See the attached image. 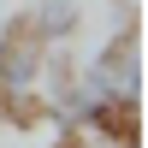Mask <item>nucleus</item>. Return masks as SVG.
<instances>
[{
    "mask_svg": "<svg viewBox=\"0 0 148 148\" xmlns=\"http://www.w3.org/2000/svg\"><path fill=\"white\" fill-rule=\"evenodd\" d=\"M77 89L95 95L101 107H113L119 119H130V107H136V30L130 24H119L89 53V65L77 71Z\"/></svg>",
    "mask_w": 148,
    "mask_h": 148,
    "instance_id": "obj_1",
    "label": "nucleus"
},
{
    "mask_svg": "<svg viewBox=\"0 0 148 148\" xmlns=\"http://www.w3.org/2000/svg\"><path fill=\"white\" fill-rule=\"evenodd\" d=\"M77 24H83V6H77V0H36V12L24 18V30H30L42 47H59V42L77 36Z\"/></svg>",
    "mask_w": 148,
    "mask_h": 148,
    "instance_id": "obj_2",
    "label": "nucleus"
}]
</instances>
